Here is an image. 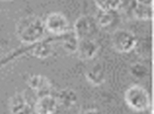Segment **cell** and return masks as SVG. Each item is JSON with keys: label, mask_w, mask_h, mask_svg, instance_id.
I'll return each instance as SVG.
<instances>
[{"label": "cell", "mask_w": 154, "mask_h": 114, "mask_svg": "<svg viewBox=\"0 0 154 114\" xmlns=\"http://www.w3.org/2000/svg\"><path fill=\"white\" fill-rule=\"evenodd\" d=\"M2 1H10V0H2Z\"/></svg>", "instance_id": "cell-20"}, {"label": "cell", "mask_w": 154, "mask_h": 114, "mask_svg": "<svg viewBox=\"0 0 154 114\" xmlns=\"http://www.w3.org/2000/svg\"><path fill=\"white\" fill-rule=\"evenodd\" d=\"M59 106L63 107L64 109H71L74 107L79 100V96L76 91L70 88H64L58 92L56 95Z\"/></svg>", "instance_id": "cell-11"}, {"label": "cell", "mask_w": 154, "mask_h": 114, "mask_svg": "<svg viewBox=\"0 0 154 114\" xmlns=\"http://www.w3.org/2000/svg\"><path fill=\"white\" fill-rule=\"evenodd\" d=\"M132 14L140 21H151L153 17L152 4H143L134 3L132 8Z\"/></svg>", "instance_id": "cell-12"}, {"label": "cell", "mask_w": 154, "mask_h": 114, "mask_svg": "<svg viewBox=\"0 0 154 114\" xmlns=\"http://www.w3.org/2000/svg\"><path fill=\"white\" fill-rule=\"evenodd\" d=\"M78 114H102V112L99 111L97 108H93V107H88V108H82L79 110Z\"/></svg>", "instance_id": "cell-18"}, {"label": "cell", "mask_w": 154, "mask_h": 114, "mask_svg": "<svg viewBox=\"0 0 154 114\" xmlns=\"http://www.w3.org/2000/svg\"><path fill=\"white\" fill-rule=\"evenodd\" d=\"M99 50L97 42L94 39H83L79 40L77 55L81 60H89L96 57Z\"/></svg>", "instance_id": "cell-8"}, {"label": "cell", "mask_w": 154, "mask_h": 114, "mask_svg": "<svg viewBox=\"0 0 154 114\" xmlns=\"http://www.w3.org/2000/svg\"><path fill=\"white\" fill-rule=\"evenodd\" d=\"M28 86L39 94V95L49 94L51 89V83L48 77L42 75H32L27 80Z\"/></svg>", "instance_id": "cell-9"}, {"label": "cell", "mask_w": 154, "mask_h": 114, "mask_svg": "<svg viewBox=\"0 0 154 114\" xmlns=\"http://www.w3.org/2000/svg\"><path fill=\"white\" fill-rule=\"evenodd\" d=\"M99 26L95 16L89 14H84L79 16L75 23L73 32L79 40L83 39H93L97 33Z\"/></svg>", "instance_id": "cell-4"}, {"label": "cell", "mask_w": 154, "mask_h": 114, "mask_svg": "<svg viewBox=\"0 0 154 114\" xmlns=\"http://www.w3.org/2000/svg\"><path fill=\"white\" fill-rule=\"evenodd\" d=\"M116 12V11L105 12V11H99L98 10L97 14L95 16L98 26L102 27V28H107L110 25H112L116 20V15H115Z\"/></svg>", "instance_id": "cell-15"}, {"label": "cell", "mask_w": 154, "mask_h": 114, "mask_svg": "<svg viewBox=\"0 0 154 114\" xmlns=\"http://www.w3.org/2000/svg\"><path fill=\"white\" fill-rule=\"evenodd\" d=\"M60 37L63 50L68 53H76L79 40L74 33L73 30H69L67 32L60 35Z\"/></svg>", "instance_id": "cell-13"}, {"label": "cell", "mask_w": 154, "mask_h": 114, "mask_svg": "<svg viewBox=\"0 0 154 114\" xmlns=\"http://www.w3.org/2000/svg\"><path fill=\"white\" fill-rule=\"evenodd\" d=\"M45 32L44 21L36 15L23 16L15 25L16 37L25 44L37 43L43 38Z\"/></svg>", "instance_id": "cell-1"}, {"label": "cell", "mask_w": 154, "mask_h": 114, "mask_svg": "<svg viewBox=\"0 0 154 114\" xmlns=\"http://www.w3.org/2000/svg\"><path fill=\"white\" fill-rule=\"evenodd\" d=\"M58 107L56 96L49 93L39 95L33 105V112L36 114H55Z\"/></svg>", "instance_id": "cell-6"}, {"label": "cell", "mask_w": 154, "mask_h": 114, "mask_svg": "<svg viewBox=\"0 0 154 114\" xmlns=\"http://www.w3.org/2000/svg\"><path fill=\"white\" fill-rule=\"evenodd\" d=\"M9 112L11 114H32L33 106L23 93H15L9 99Z\"/></svg>", "instance_id": "cell-7"}, {"label": "cell", "mask_w": 154, "mask_h": 114, "mask_svg": "<svg viewBox=\"0 0 154 114\" xmlns=\"http://www.w3.org/2000/svg\"><path fill=\"white\" fill-rule=\"evenodd\" d=\"M138 44L135 34L125 29H117L112 34V45L119 53H129Z\"/></svg>", "instance_id": "cell-3"}, {"label": "cell", "mask_w": 154, "mask_h": 114, "mask_svg": "<svg viewBox=\"0 0 154 114\" xmlns=\"http://www.w3.org/2000/svg\"><path fill=\"white\" fill-rule=\"evenodd\" d=\"M125 102L131 110L137 112H147L152 106L149 92L140 85H133L126 89Z\"/></svg>", "instance_id": "cell-2"}, {"label": "cell", "mask_w": 154, "mask_h": 114, "mask_svg": "<svg viewBox=\"0 0 154 114\" xmlns=\"http://www.w3.org/2000/svg\"><path fill=\"white\" fill-rule=\"evenodd\" d=\"M95 4L99 11L113 12L119 10L121 0H95Z\"/></svg>", "instance_id": "cell-16"}, {"label": "cell", "mask_w": 154, "mask_h": 114, "mask_svg": "<svg viewBox=\"0 0 154 114\" xmlns=\"http://www.w3.org/2000/svg\"><path fill=\"white\" fill-rule=\"evenodd\" d=\"M87 80L95 86L103 85L106 81V68L102 63H96L86 71Z\"/></svg>", "instance_id": "cell-10"}, {"label": "cell", "mask_w": 154, "mask_h": 114, "mask_svg": "<svg viewBox=\"0 0 154 114\" xmlns=\"http://www.w3.org/2000/svg\"><path fill=\"white\" fill-rule=\"evenodd\" d=\"M53 53V46L49 41H38L32 50V55L39 59H45Z\"/></svg>", "instance_id": "cell-14"}, {"label": "cell", "mask_w": 154, "mask_h": 114, "mask_svg": "<svg viewBox=\"0 0 154 114\" xmlns=\"http://www.w3.org/2000/svg\"><path fill=\"white\" fill-rule=\"evenodd\" d=\"M130 72L132 74V76H134L136 78H143L145 76H147L148 74V69L146 67H144L143 64L141 63H136L134 64L131 67Z\"/></svg>", "instance_id": "cell-17"}, {"label": "cell", "mask_w": 154, "mask_h": 114, "mask_svg": "<svg viewBox=\"0 0 154 114\" xmlns=\"http://www.w3.org/2000/svg\"><path fill=\"white\" fill-rule=\"evenodd\" d=\"M44 26L46 31L56 36H60L69 30L68 18L60 12L49 14L44 21Z\"/></svg>", "instance_id": "cell-5"}, {"label": "cell", "mask_w": 154, "mask_h": 114, "mask_svg": "<svg viewBox=\"0 0 154 114\" xmlns=\"http://www.w3.org/2000/svg\"><path fill=\"white\" fill-rule=\"evenodd\" d=\"M134 2L143 4H152V0H134Z\"/></svg>", "instance_id": "cell-19"}]
</instances>
